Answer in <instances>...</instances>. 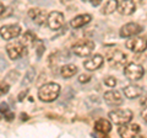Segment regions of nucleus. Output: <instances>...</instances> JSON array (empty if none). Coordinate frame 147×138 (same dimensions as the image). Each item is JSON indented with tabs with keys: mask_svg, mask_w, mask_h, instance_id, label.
<instances>
[{
	"mask_svg": "<svg viewBox=\"0 0 147 138\" xmlns=\"http://www.w3.org/2000/svg\"><path fill=\"white\" fill-rule=\"evenodd\" d=\"M59 94H60V86L57 83L44 84L38 90V98L44 102H52V101L57 100Z\"/></svg>",
	"mask_w": 147,
	"mask_h": 138,
	"instance_id": "1",
	"label": "nucleus"
},
{
	"mask_svg": "<svg viewBox=\"0 0 147 138\" xmlns=\"http://www.w3.org/2000/svg\"><path fill=\"white\" fill-rule=\"evenodd\" d=\"M108 116L113 123L120 126V125H124V123L130 122L132 117H134V113L129 109H117V110L110 111L108 113Z\"/></svg>",
	"mask_w": 147,
	"mask_h": 138,
	"instance_id": "2",
	"label": "nucleus"
},
{
	"mask_svg": "<svg viewBox=\"0 0 147 138\" xmlns=\"http://www.w3.org/2000/svg\"><path fill=\"white\" fill-rule=\"evenodd\" d=\"M94 49V42L91 40L79 41L72 46V52L79 57H88Z\"/></svg>",
	"mask_w": 147,
	"mask_h": 138,
	"instance_id": "3",
	"label": "nucleus"
},
{
	"mask_svg": "<svg viewBox=\"0 0 147 138\" xmlns=\"http://www.w3.org/2000/svg\"><path fill=\"white\" fill-rule=\"evenodd\" d=\"M126 48H129L131 52L142 53L147 48V37L146 36H132V38H129L126 41Z\"/></svg>",
	"mask_w": 147,
	"mask_h": 138,
	"instance_id": "4",
	"label": "nucleus"
},
{
	"mask_svg": "<svg viewBox=\"0 0 147 138\" xmlns=\"http://www.w3.org/2000/svg\"><path fill=\"white\" fill-rule=\"evenodd\" d=\"M124 74L129 80L137 81L140 80L145 74V69L142 68L141 64L137 63H129L126 64V67L124 68Z\"/></svg>",
	"mask_w": 147,
	"mask_h": 138,
	"instance_id": "5",
	"label": "nucleus"
},
{
	"mask_svg": "<svg viewBox=\"0 0 147 138\" xmlns=\"http://www.w3.org/2000/svg\"><path fill=\"white\" fill-rule=\"evenodd\" d=\"M6 52L7 56L12 61H16V59L20 58L25 52V44L20 42V41H12V42H9L6 46Z\"/></svg>",
	"mask_w": 147,
	"mask_h": 138,
	"instance_id": "6",
	"label": "nucleus"
},
{
	"mask_svg": "<svg viewBox=\"0 0 147 138\" xmlns=\"http://www.w3.org/2000/svg\"><path fill=\"white\" fill-rule=\"evenodd\" d=\"M141 132V128L137 123H124V125H120L118 130V133L124 138H130V137H136L139 136Z\"/></svg>",
	"mask_w": 147,
	"mask_h": 138,
	"instance_id": "7",
	"label": "nucleus"
},
{
	"mask_svg": "<svg viewBox=\"0 0 147 138\" xmlns=\"http://www.w3.org/2000/svg\"><path fill=\"white\" fill-rule=\"evenodd\" d=\"M126 61H127L126 54L119 49H114L113 52L108 53V62L112 67H115V68L123 67L126 64Z\"/></svg>",
	"mask_w": 147,
	"mask_h": 138,
	"instance_id": "8",
	"label": "nucleus"
},
{
	"mask_svg": "<svg viewBox=\"0 0 147 138\" xmlns=\"http://www.w3.org/2000/svg\"><path fill=\"white\" fill-rule=\"evenodd\" d=\"M142 30H144V27L141 25L136 24V22H129V24H125L120 29V36L123 38H130L132 36L141 33Z\"/></svg>",
	"mask_w": 147,
	"mask_h": 138,
	"instance_id": "9",
	"label": "nucleus"
},
{
	"mask_svg": "<svg viewBox=\"0 0 147 138\" xmlns=\"http://www.w3.org/2000/svg\"><path fill=\"white\" fill-rule=\"evenodd\" d=\"M47 24L50 30H60L64 25V15L59 11H52L50 14H48Z\"/></svg>",
	"mask_w": 147,
	"mask_h": 138,
	"instance_id": "10",
	"label": "nucleus"
},
{
	"mask_svg": "<svg viewBox=\"0 0 147 138\" xmlns=\"http://www.w3.org/2000/svg\"><path fill=\"white\" fill-rule=\"evenodd\" d=\"M20 33H21V27L18 25H5L0 29V36L6 41L16 38L17 36H20Z\"/></svg>",
	"mask_w": 147,
	"mask_h": 138,
	"instance_id": "11",
	"label": "nucleus"
},
{
	"mask_svg": "<svg viewBox=\"0 0 147 138\" xmlns=\"http://www.w3.org/2000/svg\"><path fill=\"white\" fill-rule=\"evenodd\" d=\"M103 99H104L105 102L109 105V106L117 107V106H120V105H123L121 94L119 93V91H117V90H110V91L104 93Z\"/></svg>",
	"mask_w": 147,
	"mask_h": 138,
	"instance_id": "12",
	"label": "nucleus"
},
{
	"mask_svg": "<svg viewBox=\"0 0 147 138\" xmlns=\"http://www.w3.org/2000/svg\"><path fill=\"white\" fill-rule=\"evenodd\" d=\"M104 63V58L100 54H94L93 57H91L88 59H86L84 62V67L87 70H97Z\"/></svg>",
	"mask_w": 147,
	"mask_h": 138,
	"instance_id": "13",
	"label": "nucleus"
},
{
	"mask_svg": "<svg viewBox=\"0 0 147 138\" xmlns=\"http://www.w3.org/2000/svg\"><path fill=\"white\" fill-rule=\"evenodd\" d=\"M28 16L37 25H43L48 19L47 12H45L44 10H42V9H30Z\"/></svg>",
	"mask_w": 147,
	"mask_h": 138,
	"instance_id": "14",
	"label": "nucleus"
},
{
	"mask_svg": "<svg viewBox=\"0 0 147 138\" xmlns=\"http://www.w3.org/2000/svg\"><path fill=\"white\" fill-rule=\"evenodd\" d=\"M136 10V5L134 0H121L118 4V11L121 14V15H131L134 14Z\"/></svg>",
	"mask_w": 147,
	"mask_h": 138,
	"instance_id": "15",
	"label": "nucleus"
},
{
	"mask_svg": "<svg viewBox=\"0 0 147 138\" xmlns=\"http://www.w3.org/2000/svg\"><path fill=\"white\" fill-rule=\"evenodd\" d=\"M94 131L100 136H107L112 131V123L105 118H98L94 122Z\"/></svg>",
	"mask_w": 147,
	"mask_h": 138,
	"instance_id": "16",
	"label": "nucleus"
},
{
	"mask_svg": "<svg viewBox=\"0 0 147 138\" xmlns=\"http://www.w3.org/2000/svg\"><path fill=\"white\" fill-rule=\"evenodd\" d=\"M91 20H92V16L90 14H82V15H77L76 17H74L70 22V25L72 29H80V27H84L88 22H91Z\"/></svg>",
	"mask_w": 147,
	"mask_h": 138,
	"instance_id": "17",
	"label": "nucleus"
},
{
	"mask_svg": "<svg viewBox=\"0 0 147 138\" xmlns=\"http://www.w3.org/2000/svg\"><path fill=\"white\" fill-rule=\"evenodd\" d=\"M123 93L127 99L132 100V99H136L139 96H141L142 93H144V89L139 85H127L123 89Z\"/></svg>",
	"mask_w": 147,
	"mask_h": 138,
	"instance_id": "18",
	"label": "nucleus"
},
{
	"mask_svg": "<svg viewBox=\"0 0 147 138\" xmlns=\"http://www.w3.org/2000/svg\"><path fill=\"white\" fill-rule=\"evenodd\" d=\"M77 73V67L74 64H66L60 68V74L64 79H69V78L74 77Z\"/></svg>",
	"mask_w": 147,
	"mask_h": 138,
	"instance_id": "19",
	"label": "nucleus"
},
{
	"mask_svg": "<svg viewBox=\"0 0 147 138\" xmlns=\"http://www.w3.org/2000/svg\"><path fill=\"white\" fill-rule=\"evenodd\" d=\"M118 4H119L118 0H108L102 9V14H104V15L113 14L115 10H118Z\"/></svg>",
	"mask_w": 147,
	"mask_h": 138,
	"instance_id": "20",
	"label": "nucleus"
},
{
	"mask_svg": "<svg viewBox=\"0 0 147 138\" xmlns=\"http://www.w3.org/2000/svg\"><path fill=\"white\" fill-rule=\"evenodd\" d=\"M36 75V72H34V69L33 68H30L28 69V72L26 73V75L24 78V80H22V86H27L28 84H31L32 81H33V78Z\"/></svg>",
	"mask_w": 147,
	"mask_h": 138,
	"instance_id": "21",
	"label": "nucleus"
},
{
	"mask_svg": "<svg viewBox=\"0 0 147 138\" xmlns=\"http://www.w3.org/2000/svg\"><path fill=\"white\" fill-rule=\"evenodd\" d=\"M36 41V36L33 33H31V32H26V33L22 36V40L21 42L24 43L25 46H31Z\"/></svg>",
	"mask_w": 147,
	"mask_h": 138,
	"instance_id": "22",
	"label": "nucleus"
},
{
	"mask_svg": "<svg viewBox=\"0 0 147 138\" xmlns=\"http://www.w3.org/2000/svg\"><path fill=\"white\" fill-rule=\"evenodd\" d=\"M9 90H10V85H9V83L7 81H0V96L7 94Z\"/></svg>",
	"mask_w": 147,
	"mask_h": 138,
	"instance_id": "23",
	"label": "nucleus"
},
{
	"mask_svg": "<svg viewBox=\"0 0 147 138\" xmlns=\"http://www.w3.org/2000/svg\"><path fill=\"white\" fill-rule=\"evenodd\" d=\"M0 112H3L4 115L7 113V120H11L13 117L12 113H9V106H7V104H5V102L0 104Z\"/></svg>",
	"mask_w": 147,
	"mask_h": 138,
	"instance_id": "24",
	"label": "nucleus"
},
{
	"mask_svg": "<svg viewBox=\"0 0 147 138\" xmlns=\"http://www.w3.org/2000/svg\"><path fill=\"white\" fill-rule=\"evenodd\" d=\"M104 84L109 86V88H114V86L117 85V79L114 77H107L104 79Z\"/></svg>",
	"mask_w": 147,
	"mask_h": 138,
	"instance_id": "25",
	"label": "nucleus"
},
{
	"mask_svg": "<svg viewBox=\"0 0 147 138\" xmlns=\"http://www.w3.org/2000/svg\"><path fill=\"white\" fill-rule=\"evenodd\" d=\"M9 15H10V12H6V8L0 3V20L4 19V17H6V16H9Z\"/></svg>",
	"mask_w": 147,
	"mask_h": 138,
	"instance_id": "26",
	"label": "nucleus"
},
{
	"mask_svg": "<svg viewBox=\"0 0 147 138\" xmlns=\"http://www.w3.org/2000/svg\"><path fill=\"white\" fill-rule=\"evenodd\" d=\"M91 80V75L90 74H81L79 77V81L80 83H88Z\"/></svg>",
	"mask_w": 147,
	"mask_h": 138,
	"instance_id": "27",
	"label": "nucleus"
},
{
	"mask_svg": "<svg viewBox=\"0 0 147 138\" xmlns=\"http://www.w3.org/2000/svg\"><path fill=\"white\" fill-rule=\"evenodd\" d=\"M141 117H142V120L147 123V107H145L144 110L141 111Z\"/></svg>",
	"mask_w": 147,
	"mask_h": 138,
	"instance_id": "28",
	"label": "nucleus"
},
{
	"mask_svg": "<svg viewBox=\"0 0 147 138\" xmlns=\"http://www.w3.org/2000/svg\"><path fill=\"white\" fill-rule=\"evenodd\" d=\"M91 4H92V6H98L100 5V3L103 1V0H90Z\"/></svg>",
	"mask_w": 147,
	"mask_h": 138,
	"instance_id": "29",
	"label": "nucleus"
},
{
	"mask_svg": "<svg viewBox=\"0 0 147 138\" xmlns=\"http://www.w3.org/2000/svg\"><path fill=\"white\" fill-rule=\"evenodd\" d=\"M27 91H28V90H26V91H22V93H21L20 95H18V101H22V100L25 99V96L27 95Z\"/></svg>",
	"mask_w": 147,
	"mask_h": 138,
	"instance_id": "30",
	"label": "nucleus"
},
{
	"mask_svg": "<svg viewBox=\"0 0 147 138\" xmlns=\"http://www.w3.org/2000/svg\"><path fill=\"white\" fill-rule=\"evenodd\" d=\"M5 67H6V63L4 62L1 58H0V73H1V72L4 70V68H5Z\"/></svg>",
	"mask_w": 147,
	"mask_h": 138,
	"instance_id": "31",
	"label": "nucleus"
},
{
	"mask_svg": "<svg viewBox=\"0 0 147 138\" xmlns=\"http://www.w3.org/2000/svg\"><path fill=\"white\" fill-rule=\"evenodd\" d=\"M141 105H142L144 107H147V95L144 96V98L141 99Z\"/></svg>",
	"mask_w": 147,
	"mask_h": 138,
	"instance_id": "32",
	"label": "nucleus"
},
{
	"mask_svg": "<svg viewBox=\"0 0 147 138\" xmlns=\"http://www.w3.org/2000/svg\"><path fill=\"white\" fill-rule=\"evenodd\" d=\"M72 0H60V3L61 4H64V5H66V4H69V3H71Z\"/></svg>",
	"mask_w": 147,
	"mask_h": 138,
	"instance_id": "33",
	"label": "nucleus"
},
{
	"mask_svg": "<svg viewBox=\"0 0 147 138\" xmlns=\"http://www.w3.org/2000/svg\"><path fill=\"white\" fill-rule=\"evenodd\" d=\"M82 1H86V0H82Z\"/></svg>",
	"mask_w": 147,
	"mask_h": 138,
	"instance_id": "34",
	"label": "nucleus"
}]
</instances>
